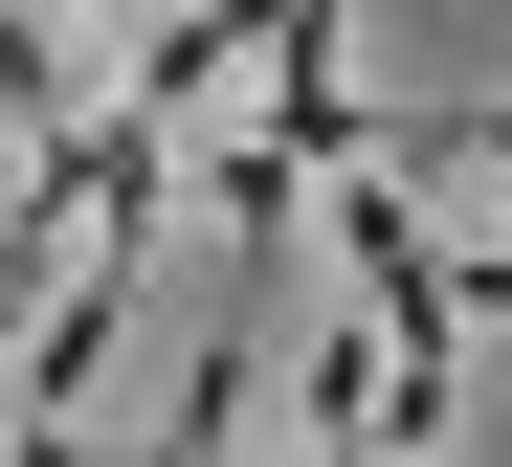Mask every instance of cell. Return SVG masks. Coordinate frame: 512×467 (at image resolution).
<instances>
[{"instance_id": "1", "label": "cell", "mask_w": 512, "mask_h": 467, "mask_svg": "<svg viewBox=\"0 0 512 467\" xmlns=\"http://www.w3.org/2000/svg\"><path fill=\"white\" fill-rule=\"evenodd\" d=\"M45 23H90V0H45Z\"/></svg>"}]
</instances>
